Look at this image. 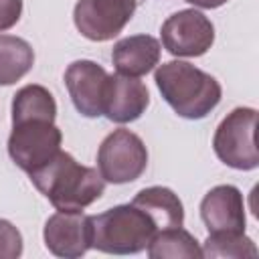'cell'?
<instances>
[{
	"label": "cell",
	"instance_id": "1",
	"mask_svg": "<svg viewBox=\"0 0 259 259\" xmlns=\"http://www.w3.org/2000/svg\"><path fill=\"white\" fill-rule=\"evenodd\" d=\"M28 176L34 188L57 210H83L101 198L105 190V180L97 168L79 164L63 150Z\"/></svg>",
	"mask_w": 259,
	"mask_h": 259
},
{
	"label": "cell",
	"instance_id": "2",
	"mask_svg": "<svg viewBox=\"0 0 259 259\" xmlns=\"http://www.w3.org/2000/svg\"><path fill=\"white\" fill-rule=\"evenodd\" d=\"M154 81L162 99L184 119L206 117L223 95L221 83L212 75L186 61L162 63L154 73Z\"/></svg>",
	"mask_w": 259,
	"mask_h": 259
},
{
	"label": "cell",
	"instance_id": "3",
	"mask_svg": "<svg viewBox=\"0 0 259 259\" xmlns=\"http://www.w3.org/2000/svg\"><path fill=\"white\" fill-rule=\"evenodd\" d=\"M150 217L136 204H117L91 217V247L111 255H132L148 247L156 235Z\"/></svg>",
	"mask_w": 259,
	"mask_h": 259
},
{
	"label": "cell",
	"instance_id": "4",
	"mask_svg": "<svg viewBox=\"0 0 259 259\" xmlns=\"http://www.w3.org/2000/svg\"><path fill=\"white\" fill-rule=\"evenodd\" d=\"M257 111L253 107H235L223 117L212 136L217 158L235 170H253L259 166L255 144Z\"/></svg>",
	"mask_w": 259,
	"mask_h": 259
},
{
	"label": "cell",
	"instance_id": "5",
	"mask_svg": "<svg viewBox=\"0 0 259 259\" xmlns=\"http://www.w3.org/2000/svg\"><path fill=\"white\" fill-rule=\"evenodd\" d=\"M63 134L51 119L28 117L12 121L8 136V156L26 174L45 166L61 150Z\"/></svg>",
	"mask_w": 259,
	"mask_h": 259
},
{
	"label": "cell",
	"instance_id": "6",
	"mask_svg": "<svg viewBox=\"0 0 259 259\" xmlns=\"http://www.w3.org/2000/svg\"><path fill=\"white\" fill-rule=\"evenodd\" d=\"M148 166V148L130 130H113L97 150V170L105 182L127 184L138 180Z\"/></svg>",
	"mask_w": 259,
	"mask_h": 259
},
{
	"label": "cell",
	"instance_id": "7",
	"mask_svg": "<svg viewBox=\"0 0 259 259\" xmlns=\"http://www.w3.org/2000/svg\"><path fill=\"white\" fill-rule=\"evenodd\" d=\"M136 4V0H77L73 22L89 40H111L132 20Z\"/></svg>",
	"mask_w": 259,
	"mask_h": 259
},
{
	"label": "cell",
	"instance_id": "8",
	"mask_svg": "<svg viewBox=\"0 0 259 259\" xmlns=\"http://www.w3.org/2000/svg\"><path fill=\"white\" fill-rule=\"evenodd\" d=\"M162 45L174 57H200L214 42L212 22L194 8L178 10L162 24Z\"/></svg>",
	"mask_w": 259,
	"mask_h": 259
},
{
	"label": "cell",
	"instance_id": "9",
	"mask_svg": "<svg viewBox=\"0 0 259 259\" xmlns=\"http://www.w3.org/2000/svg\"><path fill=\"white\" fill-rule=\"evenodd\" d=\"M42 239L57 257H81L91 249V217L81 210H59L47 219Z\"/></svg>",
	"mask_w": 259,
	"mask_h": 259
},
{
	"label": "cell",
	"instance_id": "10",
	"mask_svg": "<svg viewBox=\"0 0 259 259\" xmlns=\"http://www.w3.org/2000/svg\"><path fill=\"white\" fill-rule=\"evenodd\" d=\"M107 71L95 61H73L65 69V87L75 109L85 117L103 115V91L107 83Z\"/></svg>",
	"mask_w": 259,
	"mask_h": 259
},
{
	"label": "cell",
	"instance_id": "11",
	"mask_svg": "<svg viewBox=\"0 0 259 259\" xmlns=\"http://www.w3.org/2000/svg\"><path fill=\"white\" fill-rule=\"evenodd\" d=\"M200 219L208 233H245L247 217L241 190L233 184L210 188L200 200Z\"/></svg>",
	"mask_w": 259,
	"mask_h": 259
},
{
	"label": "cell",
	"instance_id": "12",
	"mask_svg": "<svg viewBox=\"0 0 259 259\" xmlns=\"http://www.w3.org/2000/svg\"><path fill=\"white\" fill-rule=\"evenodd\" d=\"M150 105L148 87L138 77L107 75L103 91V115L113 123H130L142 117Z\"/></svg>",
	"mask_w": 259,
	"mask_h": 259
},
{
	"label": "cell",
	"instance_id": "13",
	"mask_svg": "<svg viewBox=\"0 0 259 259\" xmlns=\"http://www.w3.org/2000/svg\"><path fill=\"white\" fill-rule=\"evenodd\" d=\"M160 42L150 34H134L113 45L111 61L119 75L144 77L160 63Z\"/></svg>",
	"mask_w": 259,
	"mask_h": 259
},
{
	"label": "cell",
	"instance_id": "14",
	"mask_svg": "<svg viewBox=\"0 0 259 259\" xmlns=\"http://www.w3.org/2000/svg\"><path fill=\"white\" fill-rule=\"evenodd\" d=\"M132 204H136L138 208H142L150 217V221L154 223L156 231L182 227V223H184L182 200L178 198V194H174V190H170L166 186L142 188L134 196Z\"/></svg>",
	"mask_w": 259,
	"mask_h": 259
},
{
	"label": "cell",
	"instance_id": "15",
	"mask_svg": "<svg viewBox=\"0 0 259 259\" xmlns=\"http://www.w3.org/2000/svg\"><path fill=\"white\" fill-rule=\"evenodd\" d=\"M150 259H198L202 257V247L196 237L182 227H172L158 231L148 243Z\"/></svg>",
	"mask_w": 259,
	"mask_h": 259
},
{
	"label": "cell",
	"instance_id": "16",
	"mask_svg": "<svg viewBox=\"0 0 259 259\" xmlns=\"http://www.w3.org/2000/svg\"><path fill=\"white\" fill-rule=\"evenodd\" d=\"M34 65V51L28 40L0 34V85L20 81Z\"/></svg>",
	"mask_w": 259,
	"mask_h": 259
},
{
	"label": "cell",
	"instance_id": "17",
	"mask_svg": "<svg viewBox=\"0 0 259 259\" xmlns=\"http://www.w3.org/2000/svg\"><path fill=\"white\" fill-rule=\"evenodd\" d=\"M28 117H42L55 121L57 117V101L53 93L36 83L20 87L12 97V121L28 119Z\"/></svg>",
	"mask_w": 259,
	"mask_h": 259
},
{
	"label": "cell",
	"instance_id": "18",
	"mask_svg": "<svg viewBox=\"0 0 259 259\" xmlns=\"http://www.w3.org/2000/svg\"><path fill=\"white\" fill-rule=\"evenodd\" d=\"M255 243L245 233H208L202 257H257Z\"/></svg>",
	"mask_w": 259,
	"mask_h": 259
},
{
	"label": "cell",
	"instance_id": "19",
	"mask_svg": "<svg viewBox=\"0 0 259 259\" xmlns=\"http://www.w3.org/2000/svg\"><path fill=\"white\" fill-rule=\"evenodd\" d=\"M22 255V235L6 219H0V259H16Z\"/></svg>",
	"mask_w": 259,
	"mask_h": 259
},
{
	"label": "cell",
	"instance_id": "20",
	"mask_svg": "<svg viewBox=\"0 0 259 259\" xmlns=\"http://www.w3.org/2000/svg\"><path fill=\"white\" fill-rule=\"evenodd\" d=\"M22 14V0H0V32L12 28Z\"/></svg>",
	"mask_w": 259,
	"mask_h": 259
},
{
	"label": "cell",
	"instance_id": "21",
	"mask_svg": "<svg viewBox=\"0 0 259 259\" xmlns=\"http://www.w3.org/2000/svg\"><path fill=\"white\" fill-rule=\"evenodd\" d=\"M186 2H190V4H194L198 8H219V6L227 4L229 0H186Z\"/></svg>",
	"mask_w": 259,
	"mask_h": 259
}]
</instances>
